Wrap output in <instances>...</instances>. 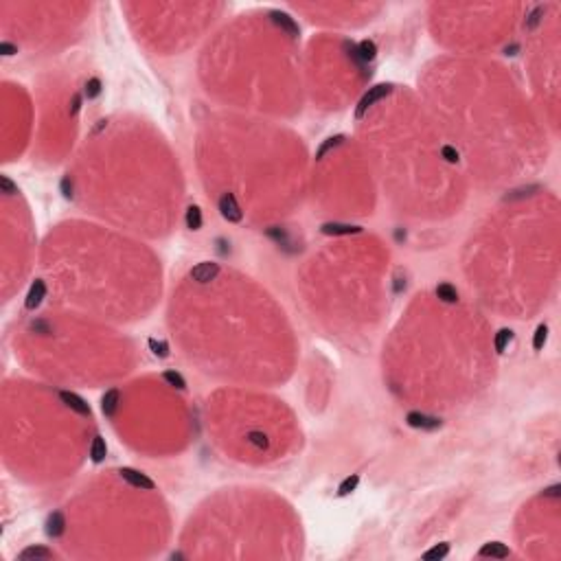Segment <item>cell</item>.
Returning a JSON list of instances; mask_svg holds the SVG:
<instances>
[{"instance_id": "obj_1", "label": "cell", "mask_w": 561, "mask_h": 561, "mask_svg": "<svg viewBox=\"0 0 561 561\" xmlns=\"http://www.w3.org/2000/svg\"><path fill=\"white\" fill-rule=\"evenodd\" d=\"M390 88H392V86H388V84H382V86H375V88H370V92H368V94H364V97H362L360 105H358V110H355V116H358V119H362L364 112H366L368 108L375 103V101H380L382 97H386V94L390 92Z\"/></svg>"}, {"instance_id": "obj_2", "label": "cell", "mask_w": 561, "mask_h": 561, "mask_svg": "<svg viewBox=\"0 0 561 561\" xmlns=\"http://www.w3.org/2000/svg\"><path fill=\"white\" fill-rule=\"evenodd\" d=\"M119 473H121V478H123V480H127V483L132 485V487H138V489H147V491L156 489L154 480H149L147 476H145V473L136 471V469H132V467H123Z\"/></svg>"}, {"instance_id": "obj_3", "label": "cell", "mask_w": 561, "mask_h": 561, "mask_svg": "<svg viewBox=\"0 0 561 561\" xmlns=\"http://www.w3.org/2000/svg\"><path fill=\"white\" fill-rule=\"evenodd\" d=\"M217 274H220V265L213 263V261H202L198 268L191 270V279H195L198 283H208V281H213Z\"/></svg>"}, {"instance_id": "obj_4", "label": "cell", "mask_w": 561, "mask_h": 561, "mask_svg": "<svg viewBox=\"0 0 561 561\" xmlns=\"http://www.w3.org/2000/svg\"><path fill=\"white\" fill-rule=\"evenodd\" d=\"M220 210H222V215L226 217L228 222H242V208L237 206V202L235 198H232L230 193H224L222 195V200H220Z\"/></svg>"}, {"instance_id": "obj_5", "label": "cell", "mask_w": 561, "mask_h": 561, "mask_svg": "<svg viewBox=\"0 0 561 561\" xmlns=\"http://www.w3.org/2000/svg\"><path fill=\"white\" fill-rule=\"evenodd\" d=\"M408 425L412 428H423V430H434L441 425L439 419L434 417H425V414H419V412H410L408 414Z\"/></svg>"}, {"instance_id": "obj_6", "label": "cell", "mask_w": 561, "mask_h": 561, "mask_svg": "<svg viewBox=\"0 0 561 561\" xmlns=\"http://www.w3.org/2000/svg\"><path fill=\"white\" fill-rule=\"evenodd\" d=\"M62 402H66V406H68V408H72V410H75V412L84 414V417H90V406L86 404L82 397L72 395V392H62Z\"/></svg>"}, {"instance_id": "obj_7", "label": "cell", "mask_w": 561, "mask_h": 561, "mask_svg": "<svg viewBox=\"0 0 561 561\" xmlns=\"http://www.w3.org/2000/svg\"><path fill=\"white\" fill-rule=\"evenodd\" d=\"M44 294H46V287H44V283L42 281H35L33 285H31V289H29V296H26V309H35L38 307V305L42 303V298H44Z\"/></svg>"}, {"instance_id": "obj_8", "label": "cell", "mask_w": 561, "mask_h": 561, "mask_svg": "<svg viewBox=\"0 0 561 561\" xmlns=\"http://www.w3.org/2000/svg\"><path fill=\"white\" fill-rule=\"evenodd\" d=\"M478 555H480V557H498V559H504V557L511 555V550H509L504 544H500V542H491V544H485L483 548H480Z\"/></svg>"}, {"instance_id": "obj_9", "label": "cell", "mask_w": 561, "mask_h": 561, "mask_svg": "<svg viewBox=\"0 0 561 561\" xmlns=\"http://www.w3.org/2000/svg\"><path fill=\"white\" fill-rule=\"evenodd\" d=\"M46 533L50 537H60L64 533V517L62 513H53L48 517V522H46Z\"/></svg>"}, {"instance_id": "obj_10", "label": "cell", "mask_w": 561, "mask_h": 561, "mask_svg": "<svg viewBox=\"0 0 561 561\" xmlns=\"http://www.w3.org/2000/svg\"><path fill=\"white\" fill-rule=\"evenodd\" d=\"M53 552L42 548V546H31V548H24L20 552V559H50Z\"/></svg>"}, {"instance_id": "obj_11", "label": "cell", "mask_w": 561, "mask_h": 561, "mask_svg": "<svg viewBox=\"0 0 561 561\" xmlns=\"http://www.w3.org/2000/svg\"><path fill=\"white\" fill-rule=\"evenodd\" d=\"M108 454V447H105V441L101 439V436H94V441H92V445H90V456H92V461L94 463H101L105 458Z\"/></svg>"}, {"instance_id": "obj_12", "label": "cell", "mask_w": 561, "mask_h": 561, "mask_svg": "<svg viewBox=\"0 0 561 561\" xmlns=\"http://www.w3.org/2000/svg\"><path fill=\"white\" fill-rule=\"evenodd\" d=\"M358 226H346V224H327L323 226V232L327 235H351V232H358Z\"/></svg>"}, {"instance_id": "obj_13", "label": "cell", "mask_w": 561, "mask_h": 561, "mask_svg": "<svg viewBox=\"0 0 561 561\" xmlns=\"http://www.w3.org/2000/svg\"><path fill=\"white\" fill-rule=\"evenodd\" d=\"M436 296H439L443 303H456V301H458L456 287H451L449 283H443V285L436 287Z\"/></svg>"}, {"instance_id": "obj_14", "label": "cell", "mask_w": 561, "mask_h": 561, "mask_svg": "<svg viewBox=\"0 0 561 561\" xmlns=\"http://www.w3.org/2000/svg\"><path fill=\"white\" fill-rule=\"evenodd\" d=\"M186 226L191 230H200L202 228V213L198 206H189L186 210Z\"/></svg>"}, {"instance_id": "obj_15", "label": "cell", "mask_w": 561, "mask_h": 561, "mask_svg": "<svg viewBox=\"0 0 561 561\" xmlns=\"http://www.w3.org/2000/svg\"><path fill=\"white\" fill-rule=\"evenodd\" d=\"M116 406H119V390L105 392V397H103V412L108 414V417H112V414H114Z\"/></svg>"}, {"instance_id": "obj_16", "label": "cell", "mask_w": 561, "mask_h": 561, "mask_svg": "<svg viewBox=\"0 0 561 561\" xmlns=\"http://www.w3.org/2000/svg\"><path fill=\"white\" fill-rule=\"evenodd\" d=\"M447 552H449V544H439V546H434L432 550H428L423 559L425 561H434V559H443V557H447Z\"/></svg>"}, {"instance_id": "obj_17", "label": "cell", "mask_w": 561, "mask_h": 561, "mask_svg": "<svg viewBox=\"0 0 561 561\" xmlns=\"http://www.w3.org/2000/svg\"><path fill=\"white\" fill-rule=\"evenodd\" d=\"M358 483H360V476L358 473H353V476H349L344 483H342L340 487H338V495H349V493H353L355 491V487H358Z\"/></svg>"}, {"instance_id": "obj_18", "label": "cell", "mask_w": 561, "mask_h": 561, "mask_svg": "<svg viewBox=\"0 0 561 561\" xmlns=\"http://www.w3.org/2000/svg\"><path fill=\"white\" fill-rule=\"evenodd\" d=\"M272 16H274V22H276V24H281L283 29H287V31L292 33V35H296V33H298L296 24H294L292 20H289V18L285 16V13H272Z\"/></svg>"}, {"instance_id": "obj_19", "label": "cell", "mask_w": 561, "mask_h": 561, "mask_svg": "<svg viewBox=\"0 0 561 561\" xmlns=\"http://www.w3.org/2000/svg\"><path fill=\"white\" fill-rule=\"evenodd\" d=\"M546 338H548V327H546V325H539L537 331H535V338H533V346L537 349V351H539V349H544Z\"/></svg>"}, {"instance_id": "obj_20", "label": "cell", "mask_w": 561, "mask_h": 561, "mask_svg": "<svg viewBox=\"0 0 561 561\" xmlns=\"http://www.w3.org/2000/svg\"><path fill=\"white\" fill-rule=\"evenodd\" d=\"M509 340H511V331H509V329L498 331V336H495V351H498V353L504 351L506 344H509Z\"/></svg>"}, {"instance_id": "obj_21", "label": "cell", "mask_w": 561, "mask_h": 561, "mask_svg": "<svg viewBox=\"0 0 561 561\" xmlns=\"http://www.w3.org/2000/svg\"><path fill=\"white\" fill-rule=\"evenodd\" d=\"M163 377H165V380L169 382L171 386H176V388H180V390L186 386V384H184V380H182V375H180V373H173V370H167V373H165Z\"/></svg>"}, {"instance_id": "obj_22", "label": "cell", "mask_w": 561, "mask_h": 561, "mask_svg": "<svg viewBox=\"0 0 561 561\" xmlns=\"http://www.w3.org/2000/svg\"><path fill=\"white\" fill-rule=\"evenodd\" d=\"M99 92H101V82L99 79H90V82L86 84V97L94 99V97H99Z\"/></svg>"}, {"instance_id": "obj_23", "label": "cell", "mask_w": 561, "mask_h": 561, "mask_svg": "<svg viewBox=\"0 0 561 561\" xmlns=\"http://www.w3.org/2000/svg\"><path fill=\"white\" fill-rule=\"evenodd\" d=\"M340 143H342V136H336V138H329V141H327V143L323 145V147H320V149H318V154H316V158H323V156L327 154V151H329V149H333V147H338V145H340Z\"/></svg>"}, {"instance_id": "obj_24", "label": "cell", "mask_w": 561, "mask_h": 561, "mask_svg": "<svg viewBox=\"0 0 561 561\" xmlns=\"http://www.w3.org/2000/svg\"><path fill=\"white\" fill-rule=\"evenodd\" d=\"M360 55H362V60H373V57H375V44H373V42H362V44H360Z\"/></svg>"}, {"instance_id": "obj_25", "label": "cell", "mask_w": 561, "mask_h": 561, "mask_svg": "<svg viewBox=\"0 0 561 561\" xmlns=\"http://www.w3.org/2000/svg\"><path fill=\"white\" fill-rule=\"evenodd\" d=\"M149 346L154 349V353H156V355H160V358H165V355H167V344H165V342L149 340Z\"/></svg>"}, {"instance_id": "obj_26", "label": "cell", "mask_w": 561, "mask_h": 561, "mask_svg": "<svg viewBox=\"0 0 561 561\" xmlns=\"http://www.w3.org/2000/svg\"><path fill=\"white\" fill-rule=\"evenodd\" d=\"M0 186H3V191H5L7 195H11V193H18V189L11 184V180L7 178V176H3V178H0Z\"/></svg>"}]
</instances>
